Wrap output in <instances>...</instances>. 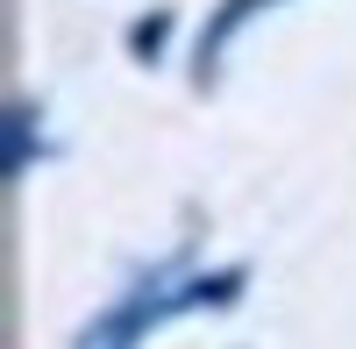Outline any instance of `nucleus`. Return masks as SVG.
Here are the masks:
<instances>
[{
  "instance_id": "f257e3e1",
  "label": "nucleus",
  "mask_w": 356,
  "mask_h": 349,
  "mask_svg": "<svg viewBox=\"0 0 356 349\" xmlns=\"http://www.w3.org/2000/svg\"><path fill=\"white\" fill-rule=\"evenodd\" d=\"M235 285H243V271H214V278H186L178 293H164V271H157L150 285H136V293L114 307V314H100V321L79 335V349H136V335H143V328H157L164 314L200 307V300H228Z\"/></svg>"
},
{
  "instance_id": "f03ea898",
  "label": "nucleus",
  "mask_w": 356,
  "mask_h": 349,
  "mask_svg": "<svg viewBox=\"0 0 356 349\" xmlns=\"http://www.w3.org/2000/svg\"><path fill=\"white\" fill-rule=\"evenodd\" d=\"M257 8H271V0H221V8H214V22L200 29V86L214 79V65H221V50H228V36H235V29H243V22H250Z\"/></svg>"
},
{
  "instance_id": "20e7f679",
  "label": "nucleus",
  "mask_w": 356,
  "mask_h": 349,
  "mask_svg": "<svg viewBox=\"0 0 356 349\" xmlns=\"http://www.w3.org/2000/svg\"><path fill=\"white\" fill-rule=\"evenodd\" d=\"M29 122H36L29 107H8V171L29 164Z\"/></svg>"
},
{
  "instance_id": "7ed1b4c3",
  "label": "nucleus",
  "mask_w": 356,
  "mask_h": 349,
  "mask_svg": "<svg viewBox=\"0 0 356 349\" xmlns=\"http://www.w3.org/2000/svg\"><path fill=\"white\" fill-rule=\"evenodd\" d=\"M164 36H171V15L157 8L150 22H136V29H129V50H136V57H157V50H164Z\"/></svg>"
}]
</instances>
